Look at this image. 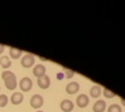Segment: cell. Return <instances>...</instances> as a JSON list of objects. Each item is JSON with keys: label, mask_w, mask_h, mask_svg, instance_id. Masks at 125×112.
Instances as JSON below:
<instances>
[{"label": "cell", "mask_w": 125, "mask_h": 112, "mask_svg": "<svg viewBox=\"0 0 125 112\" xmlns=\"http://www.w3.org/2000/svg\"><path fill=\"white\" fill-rule=\"evenodd\" d=\"M89 93H90V95H91L92 97L97 98V97H99V96L101 95V93H102V88H101L99 85H95V86H93V87L90 89Z\"/></svg>", "instance_id": "cell-12"}, {"label": "cell", "mask_w": 125, "mask_h": 112, "mask_svg": "<svg viewBox=\"0 0 125 112\" xmlns=\"http://www.w3.org/2000/svg\"><path fill=\"white\" fill-rule=\"evenodd\" d=\"M4 50H5V46H4V45H2V44H0V55L4 52Z\"/></svg>", "instance_id": "cell-20"}, {"label": "cell", "mask_w": 125, "mask_h": 112, "mask_svg": "<svg viewBox=\"0 0 125 112\" xmlns=\"http://www.w3.org/2000/svg\"><path fill=\"white\" fill-rule=\"evenodd\" d=\"M11 64H12V62H11L10 58L7 56H2L0 57V66L2 68L7 69V68H9L11 66Z\"/></svg>", "instance_id": "cell-13"}, {"label": "cell", "mask_w": 125, "mask_h": 112, "mask_svg": "<svg viewBox=\"0 0 125 112\" xmlns=\"http://www.w3.org/2000/svg\"><path fill=\"white\" fill-rule=\"evenodd\" d=\"M10 100H11V102H12L14 105H19V104H21V103L22 102V100H23V94H22L21 93H20V92H16V93H14L12 94Z\"/></svg>", "instance_id": "cell-11"}, {"label": "cell", "mask_w": 125, "mask_h": 112, "mask_svg": "<svg viewBox=\"0 0 125 112\" xmlns=\"http://www.w3.org/2000/svg\"><path fill=\"white\" fill-rule=\"evenodd\" d=\"M120 101H121V103H122V105H123V106H125V99L121 97V98H120Z\"/></svg>", "instance_id": "cell-21"}, {"label": "cell", "mask_w": 125, "mask_h": 112, "mask_svg": "<svg viewBox=\"0 0 125 112\" xmlns=\"http://www.w3.org/2000/svg\"><path fill=\"white\" fill-rule=\"evenodd\" d=\"M1 77L2 79L4 80V84H5V87L10 90V91H13L17 88L18 86V83H17V77L16 75L10 71V70H5L2 72L1 74Z\"/></svg>", "instance_id": "cell-1"}, {"label": "cell", "mask_w": 125, "mask_h": 112, "mask_svg": "<svg viewBox=\"0 0 125 112\" xmlns=\"http://www.w3.org/2000/svg\"><path fill=\"white\" fill-rule=\"evenodd\" d=\"M34 62H35V57H34V56L31 55V54H26V55H24V56L21 57V66L24 67V68H29V67H31V66L34 64Z\"/></svg>", "instance_id": "cell-2"}, {"label": "cell", "mask_w": 125, "mask_h": 112, "mask_svg": "<svg viewBox=\"0 0 125 112\" xmlns=\"http://www.w3.org/2000/svg\"><path fill=\"white\" fill-rule=\"evenodd\" d=\"M20 89L22 91V92H28L32 89V86H33V83L31 81L30 78L28 77H23L21 78V80L20 81Z\"/></svg>", "instance_id": "cell-3"}, {"label": "cell", "mask_w": 125, "mask_h": 112, "mask_svg": "<svg viewBox=\"0 0 125 112\" xmlns=\"http://www.w3.org/2000/svg\"><path fill=\"white\" fill-rule=\"evenodd\" d=\"M22 55V51L17 48H10V56L14 59L20 58Z\"/></svg>", "instance_id": "cell-14"}, {"label": "cell", "mask_w": 125, "mask_h": 112, "mask_svg": "<svg viewBox=\"0 0 125 112\" xmlns=\"http://www.w3.org/2000/svg\"><path fill=\"white\" fill-rule=\"evenodd\" d=\"M36 112H44V111H41V110H38V111H36Z\"/></svg>", "instance_id": "cell-22"}, {"label": "cell", "mask_w": 125, "mask_h": 112, "mask_svg": "<svg viewBox=\"0 0 125 112\" xmlns=\"http://www.w3.org/2000/svg\"><path fill=\"white\" fill-rule=\"evenodd\" d=\"M103 94H104V97H106V98H112V97L115 96V93H114L113 92H111V91H109L108 89H105V88L103 90Z\"/></svg>", "instance_id": "cell-16"}, {"label": "cell", "mask_w": 125, "mask_h": 112, "mask_svg": "<svg viewBox=\"0 0 125 112\" xmlns=\"http://www.w3.org/2000/svg\"><path fill=\"white\" fill-rule=\"evenodd\" d=\"M64 69V77L66 79H70L74 76V71L73 70H70V69H67V68H63Z\"/></svg>", "instance_id": "cell-18"}, {"label": "cell", "mask_w": 125, "mask_h": 112, "mask_svg": "<svg viewBox=\"0 0 125 112\" xmlns=\"http://www.w3.org/2000/svg\"><path fill=\"white\" fill-rule=\"evenodd\" d=\"M43 102H44V99L42 97V95L40 94H33L30 98V105L32 108L34 109H38L40 108L42 105H43Z\"/></svg>", "instance_id": "cell-4"}, {"label": "cell", "mask_w": 125, "mask_h": 112, "mask_svg": "<svg viewBox=\"0 0 125 112\" xmlns=\"http://www.w3.org/2000/svg\"><path fill=\"white\" fill-rule=\"evenodd\" d=\"M8 96L6 94H0V107H4L8 104Z\"/></svg>", "instance_id": "cell-17"}, {"label": "cell", "mask_w": 125, "mask_h": 112, "mask_svg": "<svg viewBox=\"0 0 125 112\" xmlns=\"http://www.w3.org/2000/svg\"><path fill=\"white\" fill-rule=\"evenodd\" d=\"M89 96L85 93H81L76 97V104L80 108H84L89 104Z\"/></svg>", "instance_id": "cell-6"}, {"label": "cell", "mask_w": 125, "mask_h": 112, "mask_svg": "<svg viewBox=\"0 0 125 112\" xmlns=\"http://www.w3.org/2000/svg\"><path fill=\"white\" fill-rule=\"evenodd\" d=\"M32 73H33V75H34L37 79L43 77L44 75H46V67H45V65H43V64H41V63L36 64V65L33 67V69H32Z\"/></svg>", "instance_id": "cell-5"}, {"label": "cell", "mask_w": 125, "mask_h": 112, "mask_svg": "<svg viewBox=\"0 0 125 112\" xmlns=\"http://www.w3.org/2000/svg\"><path fill=\"white\" fill-rule=\"evenodd\" d=\"M107 112H122V109H121V106L119 104L113 103V104H110L108 106Z\"/></svg>", "instance_id": "cell-15"}, {"label": "cell", "mask_w": 125, "mask_h": 112, "mask_svg": "<svg viewBox=\"0 0 125 112\" xmlns=\"http://www.w3.org/2000/svg\"><path fill=\"white\" fill-rule=\"evenodd\" d=\"M106 108V103L103 99L97 100L93 105V111L94 112H104Z\"/></svg>", "instance_id": "cell-10"}, {"label": "cell", "mask_w": 125, "mask_h": 112, "mask_svg": "<svg viewBox=\"0 0 125 112\" xmlns=\"http://www.w3.org/2000/svg\"><path fill=\"white\" fill-rule=\"evenodd\" d=\"M80 89V86L77 82H70L66 85L65 87V92L68 93V94H74L76 93Z\"/></svg>", "instance_id": "cell-8"}, {"label": "cell", "mask_w": 125, "mask_h": 112, "mask_svg": "<svg viewBox=\"0 0 125 112\" xmlns=\"http://www.w3.org/2000/svg\"><path fill=\"white\" fill-rule=\"evenodd\" d=\"M57 77H58V79H59V80H62V79L64 77V73L60 72V73H58V74H57Z\"/></svg>", "instance_id": "cell-19"}, {"label": "cell", "mask_w": 125, "mask_h": 112, "mask_svg": "<svg viewBox=\"0 0 125 112\" xmlns=\"http://www.w3.org/2000/svg\"><path fill=\"white\" fill-rule=\"evenodd\" d=\"M60 107H61V109H62L63 112H70V111L73 110L74 104H73V102H72L71 100H69V99H63V100L61 102Z\"/></svg>", "instance_id": "cell-9"}, {"label": "cell", "mask_w": 125, "mask_h": 112, "mask_svg": "<svg viewBox=\"0 0 125 112\" xmlns=\"http://www.w3.org/2000/svg\"><path fill=\"white\" fill-rule=\"evenodd\" d=\"M50 84H51V80L48 75H44L43 77L37 79V85L39 86V88H41L43 90L48 89L50 87Z\"/></svg>", "instance_id": "cell-7"}]
</instances>
